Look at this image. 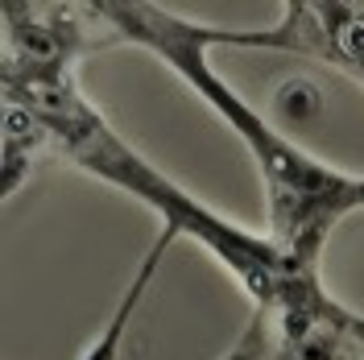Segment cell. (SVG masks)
<instances>
[{"label":"cell","instance_id":"cell-1","mask_svg":"<svg viewBox=\"0 0 364 360\" xmlns=\"http://www.w3.org/2000/svg\"><path fill=\"white\" fill-rule=\"evenodd\" d=\"M29 133H33V116L25 112V108H17V104H9L4 108V145H17Z\"/></svg>","mask_w":364,"mask_h":360},{"label":"cell","instance_id":"cell-2","mask_svg":"<svg viewBox=\"0 0 364 360\" xmlns=\"http://www.w3.org/2000/svg\"><path fill=\"white\" fill-rule=\"evenodd\" d=\"M340 46L352 58H364V21H348L340 29Z\"/></svg>","mask_w":364,"mask_h":360}]
</instances>
